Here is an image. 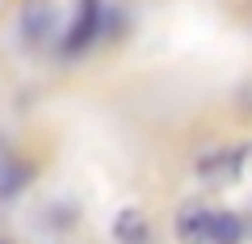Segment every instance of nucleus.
<instances>
[{
  "instance_id": "nucleus-1",
  "label": "nucleus",
  "mask_w": 252,
  "mask_h": 244,
  "mask_svg": "<svg viewBox=\"0 0 252 244\" xmlns=\"http://www.w3.org/2000/svg\"><path fill=\"white\" fill-rule=\"evenodd\" d=\"M17 30L26 38V46H42L55 38V4L51 0H26L21 4V17H17Z\"/></svg>"
},
{
  "instance_id": "nucleus-2",
  "label": "nucleus",
  "mask_w": 252,
  "mask_h": 244,
  "mask_svg": "<svg viewBox=\"0 0 252 244\" xmlns=\"http://www.w3.org/2000/svg\"><path fill=\"white\" fill-rule=\"evenodd\" d=\"M101 17H105L101 0H80V13H76V21H72V30H67V38H63V51L76 55V51H84L89 42H97Z\"/></svg>"
},
{
  "instance_id": "nucleus-3",
  "label": "nucleus",
  "mask_w": 252,
  "mask_h": 244,
  "mask_svg": "<svg viewBox=\"0 0 252 244\" xmlns=\"http://www.w3.org/2000/svg\"><path fill=\"white\" fill-rule=\"evenodd\" d=\"M240 173H244V147H219V152H210V156L198 160V177L210 181V185L235 181Z\"/></svg>"
},
{
  "instance_id": "nucleus-4",
  "label": "nucleus",
  "mask_w": 252,
  "mask_h": 244,
  "mask_svg": "<svg viewBox=\"0 0 252 244\" xmlns=\"http://www.w3.org/2000/svg\"><path fill=\"white\" fill-rule=\"evenodd\" d=\"M210 227H215V210L202 202H189L177 210V240L181 244H210Z\"/></svg>"
},
{
  "instance_id": "nucleus-5",
  "label": "nucleus",
  "mask_w": 252,
  "mask_h": 244,
  "mask_svg": "<svg viewBox=\"0 0 252 244\" xmlns=\"http://www.w3.org/2000/svg\"><path fill=\"white\" fill-rule=\"evenodd\" d=\"M114 240H118V244H147V240H152V227H147V219H143V210H139V207L118 210V219H114Z\"/></svg>"
},
{
  "instance_id": "nucleus-6",
  "label": "nucleus",
  "mask_w": 252,
  "mask_h": 244,
  "mask_svg": "<svg viewBox=\"0 0 252 244\" xmlns=\"http://www.w3.org/2000/svg\"><path fill=\"white\" fill-rule=\"evenodd\" d=\"M248 227L235 210H215V227H210V244H244Z\"/></svg>"
},
{
  "instance_id": "nucleus-7",
  "label": "nucleus",
  "mask_w": 252,
  "mask_h": 244,
  "mask_svg": "<svg viewBox=\"0 0 252 244\" xmlns=\"http://www.w3.org/2000/svg\"><path fill=\"white\" fill-rule=\"evenodd\" d=\"M0 244H9V240H4V236H0Z\"/></svg>"
}]
</instances>
